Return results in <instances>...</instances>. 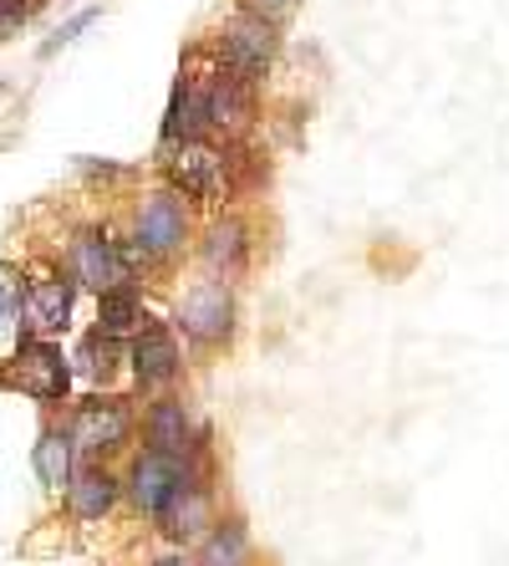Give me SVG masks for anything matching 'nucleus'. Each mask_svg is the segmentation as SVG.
Here are the masks:
<instances>
[{"mask_svg": "<svg viewBox=\"0 0 509 566\" xmlns=\"http://www.w3.org/2000/svg\"><path fill=\"white\" fill-rule=\"evenodd\" d=\"M199 470H210V460H204V464H199V460H179V454H169V449L144 444L138 454H132L123 490H128V501L138 505V515L163 521V511L179 501V490L189 485Z\"/></svg>", "mask_w": 509, "mask_h": 566, "instance_id": "obj_1", "label": "nucleus"}, {"mask_svg": "<svg viewBox=\"0 0 509 566\" xmlns=\"http://www.w3.org/2000/svg\"><path fill=\"white\" fill-rule=\"evenodd\" d=\"M6 388H21L26 398L56 409V403L72 398V357L56 343H46V337H26L15 347L11 368H6Z\"/></svg>", "mask_w": 509, "mask_h": 566, "instance_id": "obj_2", "label": "nucleus"}, {"mask_svg": "<svg viewBox=\"0 0 509 566\" xmlns=\"http://www.w3.org/2000/svg\"><path fill=\"white\" fill-rule=\"evenodd\" d=\"M138 261H144V255L132 251L128 240L107 235V230H87V235L72 240V281L92 286L97 296H103V291H118V286H132Z\"/></svg>", "mask_w": 509, "mask_h": 566, "instance_id": "obj_3", "label": "nucleus"}, {"mask_svg": "<svg viewBox=\"0 0 509 566\" xmlns=\"http://www.w3.org/2000/svg\"><path fill=\"white\" fill-rule=\"evenodd\" d=\"M138 429V413L123 394H97V398H82L77 409H72V423H66V434L82 454H113L123 449Z\"/></svg>", "mask_w": 509, "mask_h": 566, "instance_id": "obj_4", "label": "nucleus"}, {"mask_svg": "<svg viewBox=\"0 0 509 566\" xmlns=\"http://www.w3.org/2000/svg\"><path fill=\"white\" fill-rule=\"evenodd\" d=\"M173 327L199 347H220L235 337V291L224 286V281H199L179 296V316H173Z\"/></svg>", "mask_w": 509, "mask_h": 566, "instance_id": "obj_5", "label": "nucleus"}, {"mask_svg": "<svg viewBox=\"0 0 509 566\" xmlns=\"http://www.w3.org/2000/svg\"><path fill=\"white\" fill-rule=\"evenodd\" d=\"M144 439L153 449H169L179 460H210V423L199 419L183 398H153L144 413Z\"/></svg>", "mask_w": 509, "mask_h": 566, "instance_id": "obj_6", "label": "nucleus"}, {"mask_svg": "<svg viewBox=\"0 0 509 566\" xmlns=\"http://www.w3.org/2000/svg\"><path fill=\"white\" fill-rule=\"evenodd\" d=\"M183 235H189V210H183V199L173 189L148 195L138 205V214H132V251L144 255V261L173 255L183 245Z\"/></svg>", "mask_w": 509, "mask_h": 566, "instance_id": "obj_7", "label": "nucleus"}, {"mask_svg": "<svg viewBox=\"0 0 509 566\" xmlns=\"http://www.w3.org/2000/svg\"><path fill=\"white\" fill-rule=\"evenodd\" d=\"M275 46H280V36H275V21H261V15H250V11H240L235 21L220 31L224 66H230L235 77H245V82H255L265 66L275 62Z\"/></svg>", "mask_w": 509, "mask_h": 566, "instance_id": "obj_8", "label": "nucleus"}, {"mask_svg": "<svg viewBox=\"0 0 509 566\" xmlns=\"http://www.w3.org/2000/svg\"><path fill=\"white\" fill-rule=\"evenodd\" d=\"M128 368L144 388H169L183 373V347H179V337H173V327H163L158 316H148L144 332L128 343Z\"/></svg>", "mask_w": 509, "mask_h": 566, "instance_id": "obj_9", "label": "nucleus"}, {"mask_svg": "<svg viewBox=\"0 0 509 566\" xmlns=\"http://www.w3.org/2000/svg\"><path fill=\"white\" fill-rule=\"evenodd\" d=\"M72 306H77V281L36 276L21 291V327H26V337H46L52 343L56 332H66V322H72Z\"/></svg>", "mask_w": 509, "mask_h": 566, "instance_id": "obj_10", "label": "nucleus"}, {"mask_svg": "<svg viewBox=\"0 0 509 566\" xmlns=\"http://www.w3.org/2000/svg\"><path fill=\"white\" fill-rule=\"evenodd\" d=\"M173 195L183 189V199H220L224 195V154L204 144H179L169 158Z\"/></svg>", "mask_w": 509, "mask_h": 566, "instance_id": "obj_11", "label": "nucleus"}, {"mask_svg": "<svg viewBox=\"0 0 509 566\" xmlns=\"http://www.w3.org/2000/svg\"><path fill=\"white\" fill-rule=\"evenodd\" d=\"M220 521L214 515V490H210V470H199L189 485L179 490V501L163 511V536H173V541H204L210 536V526Z\"/></svg>", "mask_w": 509, "mask_h": 566, "instance_id": "obj_12", "label": "nucleus"}, {"mask_svg": "<svg viewBox=\"0 0 509 566\" xmlns=\"http://www.w3.org/2000/svg\"><path fill=\"white\" fill-rule=\"evenodd\" d=\"M123 495V480L113 470H103V464H82L77 474H72V485H66V511L77 515V521H103L113 505H118Z\"/></svg>", "mask_w": 509, "mask_h": 566, "instance_id": "obj_13", "label": "nucleus"}, {"mask_svg": "<svg viewBox=\"0 0 509 566\" xmlns=\"http://www.w3.org/2000/svg\"><path fill=\"white\" fill-rule=\"evenodd\" d=\"M199 261H204V271H210L214 281H230L240 276L250 265V235H245V224L240 220H220L210 224V235H204V245H199Z\"/></svg>", "mask_w": 509, "mask_h": 566, "instance_id": "obj_14", "label": "nucleus"}, {"mask_svg": "<svg viewBox=\"0 0 509 566\" xmlns=\"http://www.w3.org/2000/svg\"><path fill=\"white\" fill-rule=\"evenodd\" d=\"M204 113H210V128L240 133L255 113V87L235 72H220L214 82H204Z\"/></svg>", "mask_w": 509, "mask_h": 566, "instance_id": "obj_15", "label": "nucleus"}, {"mask_svg": "<svg viewBox=\"0 0 509 566\" xmlns=\"http://www.w3.org/2000/svg\"><path fill=\"white\" fill-rule=\"evenodd\" d=\"M250 562H255V541H250V526L240 515L214 521L210 536L199 541V556H194V566H250Z\"/></svg>", "mask_w": 509, "mask_h": 566, "instance_id": "obj_16", "label": "nucleus"}, {"mask_svg": "<svg viewBox=\"0 0 509 566\" xmlns=\"http://www.w3.org/2000/svg\"><path fill=\"white\" fill-rule=\"evenodd\" d=\"M210 128V113H204V82L183 77L169 97V118H163V144H199V133Z\"/></svg>", "mask_w": 509, "mask_h": 566, "instance_id": "obj_17", "label": "nucleus"}, {"mask_svg": "<svg viewBox=\"0 0 509 566\" xmlns=\"http://www.w3.org/2000/svg\"><path fill=\"white\" fill-rule=\"evenodd\" d=\"M31 470L41 474L46 490L72 485V474H77V444H72V434L66 429H41L36 449H31Z\"/></svg>", "mask_w": 509, "mask_h": 566, "instance_id": "obj_18", "label": "nucleus"}, {"mask_svg": "<svg viewBox=\"0 0 509 566\" xmlns=\"http://www.w3.org/2000/svg\"><path fill=\"white\" fill-rule=\"evenodd\" d=\"M144 322H148L144 296L132 286H118V291H103V296H97V332L113 337V343H123V337L132 343V337L144 332Z\"/></svg>", "mask_w": 509, "mask_h": 566, "instance_id": "obj_19", "label": "nucleus"}, {"mask_svg": "<svg viewBox=\"0 0 509 566\" xmlns=\"http://www.w3.org/2000/svg\"><path fill=\"white\" fill-rule=\"evenodd\" d=\"M77 363H82V373H92V378H107V373L118 368V363H128V357H123V347L113 343V337L87 332V337H82V347H77Z\"/></svg>", "mask_w": 509, "mask_h": 566, "instance_id": "obj_20", "label": "nucleus"}, {"mask_svg": "<svg viewBox=\"0 0 509 566\" xmlns=\"http://www.w3.org/2000/svg\"><path fill=\"white\" fill-rule=\"evenodd\" d=\"M31 11H36V0H0V36L11 27H21Z\"/></svg>", "mask_w": 509, "mask_h": 566, "instance_id": "obj_21", "label": "nucleus"}, {"mask_svg": "<svg viewBox=\"0 0 509 566\" xmlns=\"http://www.w3.org/2000/svg\"><path fill=\"white\" fill-rule=\"evenodd\" d=\"M296 0H245V11L250 15H261V21H280V15L290 11Z\"/></svg>", "mask_w": 509, "mask_h": 566, "instance_id": "obj_22", "label": "nucleus"}, {"mask_svg": "<svg viewBox=\"0 0 509 566\" xmlns=\"http://www.w3.org/2000/svg\"><path fill=\"white\" fill-rule=\"evenodd\" d=\"M15 312H21V291H15L11 281L0 276V327H6V322H11Z\"/></svg>", "mask_w": 509, "mask_h": 566, "instance_id": "obj_23", "label": "nucleus"}, {"mask_svg": "<svg viewBox=\"0 0 509 566\" xmlns=\"http://www.w3.org/2000/svg\"><path fill=\"white\" fill-rule=\"evenodd\" d=\"M87 21H92V11L72 15V21H66V27H62V31H56V41H52V46H46V52H56V46H62V41H72V36H77V31H82V27H87Z\"/></svg>", "mask_w": 509, "mask_h": 566, "instance_id": "obj_24", "label": "nucleus"}, {"mask_svg": "<svg viewBox=\"0 0 509 566\" xmlns=\"http://www.w3.org/2000/svg\"><path fill=\"white\" fill-rule=\"evenodd\" d=\"M153 566H194V562H189V556H179V552H173V556H158Z\"/></svg>", "mask_w": 509, "mask_h": 566, "instance_id": "obj_25", "label": "nucleus"}]
</instances>
